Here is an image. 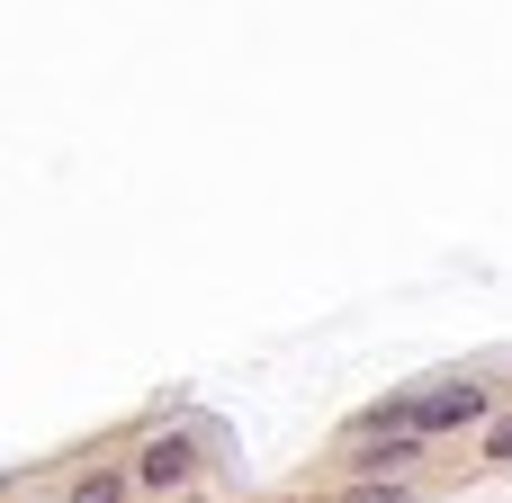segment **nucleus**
I'll list each match as a JSON object with an SVG mask.
<instances>
[{
	"label": "nucleus",
	"mask_w": 512,
	"mask_h": 503,
	"mask_svg": "<svg viewBox=\"0 0 512 503\" xmlns=\"http://www.w3.org/2000/svg\"><path fill=\"white\" fill-rule=\"evenodd\" d=\"M189 477V441H153L144 450V486H180Z\"/></svg>",
	"instance_id": "1"
},
{
	"label": "nucleus",
	"mask_w": 512,
	"mask_h": 503,
	"mask_svg": "<svg viewBox=\"0 0 512 503\" xmlns=\"http://www.w3.org/2000/svg\"><path fill=\"white\" fill-rule=\"evenodd\" d=\"M486 459H495V468H512V414L495 423V432H486Z\"/></svg>",
	"instance_id": "2"
},
{
	"label": "nucleus",
	"mask_w": 512,
	"mask_h": 503,
	"mask_svg": "<svg viewBox=\"0 0 512 503\" xmlns=\"http://www.w3.org/2000/svg\"><path fill=\"white\" fill-rule=\"evenodd\" d=\"M72 503H117V486H108V477H90V486H81Z\"/></svg>",
	"instance_id": "3"
}]
</instances>
